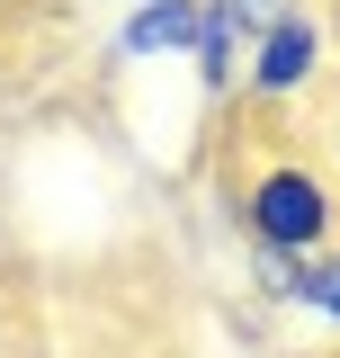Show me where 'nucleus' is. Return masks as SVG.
Returning <instances> with one entry per match:
<instances>
[{
	"mask_svg": "<svg viewBox=\"0 0 340 358\" xmlns=\"http://www.w3.org/2000/svg\"><path fill=\"white\" fill-rule=\"evenodd\" d=\"M323 45H332L323 18H313V9H287V18L251 45V99H296V90L323 72Z\"/></svg>",
	"mask_w": 340,
	"mask_h": 358,
	"instance_id": "obj_2",
	"label": "nucleus"
},
{
	"mask_svg": "<svg viewBox=\"0 0 340 358\" xmlns=\"http://www.w3.org/2000/svg\"><path fill=\"white\" fill-rule=\"evenodd\" d=\"M287 305H304V313H323V322H340V251H313V260H296Z\"/></svg>",
	"mask_w": 340,
	"mask_h": 358,
	"instance_id": "obj_5",
	"label": "nucleus"
},
{
	"mask_svg": "<svg viewBox=\"0 0 340 358\" xmlns=\"http://www.w3.org/2000/svg\"><path fill=\"white\" fill-rule=\"evenodd\" d=\"M242 54H251V27H242V9H233V0H197V45H188L197 81H206V90H233Z\"/></svg>",
	"mask_w": 340,
	"mask_h": 358,
	"instance_id": "obj_3",
	"label": "nucleus"
},
{
	"mask_svg": "<svg viewBox=\"0 0 340 358\" xmlns=\"http://www.w3.org/2000/svg\"><path fill=\"white\" fill-rule=\"evenodd\" d=\"M242 233H251V251L313 260V251H332V233H340V197L323 188V171H304V162H269V171L242 188Z\"/></svg>",
	"mask_w": 340,
	"mask_h": 358,
	"instance_id": "obj_1",
	"label": "nucleus"
},
{
	"mask_svg": "<svg viewBox=\"0 0 340 358\" xmlns=\"http://www.w3.org/2000/svg\"><path fill=\"white\" fill-rule=\"evenodd\" d=\"M188 45H197V0H134V18L117 27V54H126V63L188 54Z\"/></svg>",
	"mask_w": 340,
	"mask_h": 358,
	"instance_id": "obj_4",
	"label": "nucleus"
}]
</instances>
